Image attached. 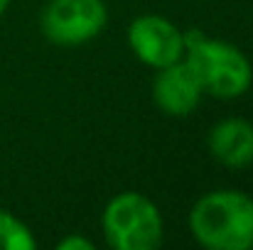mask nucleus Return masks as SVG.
Instances as JSON below:
<instances>
[{"mask_svg":"<svg viewBox=\"0 0 253 250\" xmlns=\"http://www.w3.org/2000/svg\"><path fill=\"white\" fill-rule=\"evenodd\" d=\"M189 231L202 248H253V199L241 189H214L189 211Z\"/></svg>","mask_w":253,"mask_h":250,"instance_id":"obj_1","label":"nucleus"},{"mask_svg":"<svg viewBox=\"0 0 253 250\" xmlns=\"http://www.w3.org/2000/svg\"><path fill=\"white\" fill-rule=\"evenodd\" d=\"M184 59L199 74L204 93L214 98H241L253 83V67L249 57L236 44L214 39L202 30L184 32Z\"/></svg>","mask_w":253,"mask_h":250,"instance_id":"obj_2","label":"nucleus"},{"mask_svg":"<svg viewBox=\"0 0 253 250\" xmlns=\"http://www.w3.org/2000/svg\"><path fill=\"white\" fill-rule=\"evenodd\" d=\"M101 233L113 250H158L165 241V221L153 199L121 191L101 214Z\"/></svg>","mask_w":253,"mask_h":250,"instance_id":"obj_3","label":"nucleus"},{"mask_svg":"<svg viewBox=\"0 0 253 250\" xmlns=\"http://www.w3.org/2000/svg\"><path fill=\"white\" fill-rule=\"evenodd\" d=\"M108 25L106 0H49L40 12L44 39L59 47H79L96 39Z\"/></svg>","mask_w":253,"mask_h":250,"instance_id":"obj_4","label":"nucleus"},{"mask_svg":"<svg viewBox=\"0 0 253 250\" xmlns=\"http://www.w3.org/2000/svg\"><path fill=\"white\" fill-rule=\"evenodd\" d=\"M128 47L150 69H163L184 57V30L163 15H138L128 25Z\"/></svg>","mask_w":253,"mask_h":250,"instance_id":"obj_5","label":"nucleus"},{"mask_svg":"<svg viewBox=\"0 0 253 250\" xmlns=\"http://www.w3.org/2000/svg\"><path fill=\"white\" fill-rule=\"evenodd\" d=\"M153 79V101L169 118H187L197 110L204 98V86L194 67L182 57L179 62L155 69Z\"/></svg>","mask_w":253,"mask_h":250,"instance_id":"obj_6","label":"nucleus"},{"mask_svg":"<svg viewBox=\"0 0 253 250\" xmlns=\"http://www.w3.org/2000/svg\"><path fill=\"white\" fill-rule=\"evenodd\" d=\"M209 155L221 167L244 169L253 165V123L244 118H224L207 135Z\"/></svg>","mask_w":253,"mask_h":250,"instance_id":"obj_7","label":"nucleus"},{"mask_svg":"<svg viewBox=\"0 0 253 250\" xmlns=\"http://www.w3.org/2000/svg\"><path fill=\"white\" fill-rule=\"evenodd\" d=\"M37 238L32 228L12 211L0 209V250H35Z\"/></svg>","mask_w":253,"mask_h":250,"instance_id":"obj_8","label":"nucleus"},{"mask_svg":"<svg viewBox=\"0 0 253 250\" xmlns=\"http://www.w3.org/2000/svg\"><path fill=\"white\" fill-rule=\"evenodd\" d=\"M93 241L91 238H86V236H79V233H72V236H67V238H62L59 243H57V250H93Z\"/></svg>","mask_w":253,"mask_h":250,"instance_id":"obj_9","label":"nucleus"},{"mask_svg":"<svg viewBox=\"0 0 253 250\" xmlns=\"http://www.w3.org/2000/svg\"><path fill=\"white\" fill-rule=\"evenodd\" d=\"M7 5H10V0H0V17L5 15V10H7Z\"/></svg>","mask_w":253,"mask_h":250,"instance_id":"obj_10","label":"nucleus"}]
</instances>
